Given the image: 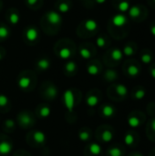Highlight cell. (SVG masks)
<instances>
[{"mask_svg":"<svg viewBox=\"0 0 155 156\" xmlns=\"http://www.w3.org/2000/svg\"><path fill=\"white\" fill-rule=\"evenodd\" d=\"M62 21L63 19L61 14L56 10H48L43 15L40 26L47 35L52 36L58 34V32L60 30Z\"/></svg>","mask_w":155,"mask_h":156,"instance_id":"1","label":"cell"},{"mask_svg":"<svg viewBox=\"0 0 155 156\" xmlns=\"http://www.w3.org/2000/svg\"><path fill=\"white\" fill-rule=\"evenodd\" d=\"M76 50L77 48L75 43L69 38H62L58 40L54 46V52L57 57L66 61L71 59L74 57Z\"/></svg>","mask_w":155,"mask_h":156,"instance_id":"2","label":"cell"},{"mask_svg":"<svg viewBox=\"0 0 155 156\" xmlns=\"http://www.w3.org/2000/svg\"><path fill=\"white\" fill-rule=\"evenodd\" d=\"M37 84V75L32 70H23L16 78V85L18 89L24 92L32 91Z\"/></svg>","mask_w":155,"mask_h":156,"instance_id":"3","label":"cell"},{"mask_svg":"<svg viewBox=\"0 0 155 156\" xmlns=\"http://www.w3.org/2000/svg\"><path fill=\"white\" fill-rule=\"evenodd\" d=\"M81 99V93L77 89L66 90L62 96V101L65 109L67 110V114H74L75 108L78 106Z\"/></svg>","mask_w":155,"mask_h":156,"instance_id":"4","label":"cell"},{"mask_svg":"<svg viewBox=\"0 0 155 156\" xmlns=\"http://www.w3.org/2000/svg\"><path fill=\"white\" fill-rule=\"evenodd\" d=\"M99 24L93 18H87L83 20L77 28V35L79 37H90L98 31Z\"/></svg>","mask_w":155,"mask_h":156,"instance_id":"5","label":"cell"},{"mask_svg":"<svg viewBox=\"0 0 155 156\" xmlns=\"http://www.w3.org/2000/svg\"><path fill=\"white\" fill-rule=\"evenodd\" d=\"M16 122L22 130H31L36 123V115L27 110L21 111L16 117Z\"/></svg>","mask_w":155,"mask_h":156,"instance_id":"6","label":"cell"},{"mask_svg":"<svg viewBox=\"0 0 155 156\" xmlns=\"http://www.w3.org/2000/svg\"><path fill=\"white\" fill-rule=\"evenodd\" d=\"M26 141L33 148H42L47 144V135L41 130H30L26 134Z\"/></svg>","mask_w":155,"mask_h":156,"instance_id":"7","label":"cell"},{"mask_svg":"<svg viewBox=\"0 0 155 156\" xmlns=\"http://www.w3.org/2000/svg\"><path fill=\"white\" fill-rule=\"evenodd\" d=\"M40 97L47 101H53L58 96V87L50 80L43 82L39 89Z\"/></svg>","mask_w":155,"mask_h":156,"instance_id":"8","label":"cell"},{"mask_svg":"<svg viewBox=\"0 0 155 156\" xmlns=\"http://www.w3.org/2000/svg\"><path fill=\"white\" fill-rule=\"evenodd\" d=\"M96 139L99 143L101 144H109L114 138L113 129L109 125H101L99 126L95 133Z\"/></svg>","mask_w":155,"mask_h":156,"instance_id":"9","label":"cell"},{"mask_svg":"<svg viewBox=\"0 0 155 156\" xmlns=\"http://www.w3.org/2000/svg\"><path fill=\"white\" fill-rule=\"evenodd\" d=\"M23 39L27 45H36L39 40V31L35 26H27L23 31Z\"/></svg>","mask_w":155,"mask_h":156,"instance_id":"10","label":"cell"},{"mask_svg":"<svg viewBox=\"0 0 155 156\" xmlns=\"http://www.w3.org/2000/svg\"><path fill=\"white\" fill-rule=\"evenodd\" d=\"M14 144L5 133H0V156H8L13 151Z\"/></svg>","mask_w":155,"mask_h":156,"instance_id":"11","label":"cell"},{"mask_svg":"<svg viewBox=\"0 0 155 156\" xmlns=\"http://www.w3.org/2000/svg\"><path fill=\"white\" fill-rule=\"evenodd\" d=\"M78 51L79 56L85 60H90L95 55V48L91 43H82L79 46Z\"/></svg>","mask_w":155,"mask_h":156,"instance_id":"12","label":"cell"},{"mask_svg":"<svg viewBox=\"0 0 155 156\" xmlns=\"http://www.w3.org/2000/svg\"><path fill=\"white\" fill-rule=\"evenodd\" d=\"M100 99H101V94L99 90H95V89L90 90L86 95V99H85L86 105L91 109L95 108L100 102Z\"/></svg>","mask_w":155,"mask_h":156,"instance_id":"13","label":"cell"},{"mask_svg":"<svg viewBox=\"0 0 155 156\" xmlns=\"http://www.w3.org/2000/svg\"><path fill=\"white\" fill-rule=\"evenodd\" d=\"M103 150L99 143L90 142L84 149V156H102Z\"/></svg>","mask_w":155,"mask_h":156,"instance_id":"14","label":"cell"},{"mask_svg":"<svg viewBox=\"0 0 155 156\" xmlns=\"http://www.w3.org/2000/svg\"><path fill=\"white\" fill-rule=\"evenodd\" d=\"M109 94L111 98L123 99L128 95V88L124 84H115L110 89Z\"/></svg>","mask_w":155,"mask_h":156,"instance_id":"15","label":"cell"},{"mask_svg":"<svg viewBox=\"0 0 155 156\" xmlns=\"http://www.w3.org/2000/svg\"><path fill=\"white\" fill-rule=\"evenodd\" d=\"M51 67V60L47 56H42L38 58L35 62V69L36 71L38 73H43L48 70Z\"/></svg>","mask_w":155,"mask_h":156,"instance_id":"16","label":"cell"},{"mask_svg":"<svg viewBox=\"0 0 155 156\" xmlns=\"http://www.w3.org/2000/svg\"><path fill=\"white\" fill-rule=\"evenodd\" d=\"M51 112H52L51 107L48 103H40L36 107L35 115L39 119L44 120L51 115Z\"/></svg>","mask_w":155,"mask_h":156,"instance_id":"17","label":"cell"},{"mask_svg":"<svg viewBox=\"0 0 155 156\" xmlns=\"http://www.w3.org/2000/svg\"><path fill=\"white\" fill-rule=\"evenodd\" d=\"M86 69H87V72H88L89 75H90V76H98V75H100L101 73L102 67H101V64L98 60L90 59V62L87 64Z\"/></svg>","mask_w":155,"mask_h":156,"instance_id":"18","label":"cell"},{"mask_svg":"<svg viewBox=\"0 0 155 156\" xmlns=\"http://www.w3.org/2000/svg\"><path fill=\"white\" fill-rule=\"evenodd\" d=\"M5 19L10 25H17L21 19L19 11L15 7L9 8L5 14Z\"/></svg>","mask_w":155,"mask_h":156,"instance_id":"19","label":"cell"},{"mask_svg":"<svg viewBox=\"0 0 155 156\" xmlns=\"http://www.w3.org/2000/svg\"><path fill=\"white\" fill-rule=\"evenodd\" d=\"M127 23H128V17L123 13H118L114 15L111 20V24L112 25L113 27L116 28H122L124 26H126Z\"/></svg>","mask_w":155,"mask_h":156,"instance_id":"20","label":"cell"},{"mask_svg":"<svg viewBox=\"0 0 155 156\" xmlns=\"http://www.w3.org/2000/svg\"><path fill=\"white\" fill-rule=\"evenodd\" d=\"M63 72L67 77H74L77 72H78V65L76 63V61L69 59L67 60V62L64 64L63 67Z\"/></svg>","mask_w":155,"mask_h":156,"instance_id":"21","label":"cell"},{"mask_svg":"<svg viewBox=\"0 0 155 156\" xmlns=\"http://www.w3.org/2000/svg\"><path fill=\"white\" fill-rule=\"evenodd\" d=\"M100 115L105 119H110L112 118L116 114V109L113 105L111 104H103L100 108Z\"/></svg>","mask_w":155,"mask_h":156,"instance_id":"22","label":"cell"},{"mask_svg":"<svg viewBox=\"0 0 155 156\" xmlns=\"http://www.w3.org/2000/svg\"><path fill=\"white\" fill-rule=\"evenodd\" d=\"M71 6L72 4L70 0H57L55 4L56 11H58L61 15L69 13L71 9Z\"/></svg>","mask_w":155,"mask_h":156,"instance_id":"23","label":"cell"},{"mask_svg":"<svg viewBox=\"0 0 155 156\" xmlns=\"http://www.w3.org/2000/svg\"><path fill=\"white\" fill-rule=\"evenodd\" d=\"M78 137H79V140L82 143H85V144L90 143L92 138L91 130L89 127H82L78 132Z\"/></svg>","mask_w":155,"mask_h":156,"instance_id":"24","label":"cell"},{"mask_svg":"<svg viewBox=\"0 0 155 156\" xmlns=\"http://www.w3.org/2000/svg\"><path fill=\"white\" fill-rule=\"evenodd\" d=\"M12 103L10 99L3 93H0V113H6L11 110Z\"/></svg>","mask_w":155,"mask_h":156,"instance_id":"25","label":"cell"},{"mask_svg":"<svg viewBox=\"0 0 155 156\" xmlns=\"http://www.w3.org/2000/svg\"><path fill=\"white\" fill-rule=\"evenodd\" d=\"M16 122L15 120L8 118L5 119L3 123H2V130L5 134H9V133H13L16 131Z\"/></svg>","mask_w":155,"mask_h":156,"instance_id":"26","label":"cell"},{"mask_svg":"<svg viewBox=\"0 0 155 156\" xmlns=\"http://www.w3.org/2000/svg\"><path fill=\"white\" fill-rule=\"evenodd\" d=\"M110 59H111L114 62H119L123 58V53L122 50L119 48H114L111 50H110L109 53Z\"/></svg>","mask_w":155,"mask_h":156,"instance_id":"27","label":"cell"},{"mask_svg":"<svg viewBox=\"0 0 155 156\" xmlns=\"http://www.w3.org/2000/svg\"><path fill=\"white\" fill-rule=\"evenodd\" d=\"M10 34H11V31H10L9 27L5 23L0 22V42L7 39L10 37Z\"/></svg>","mask_w":155,"mask_h":156,"instance_id":"28","label":"cell"},{"mask_svg":"<svg viewBox=\"0 0 155 156\" xmlns=\"http://www.w3.org/2000/svg\"><path fill=\"white\" fill-rule=\"evenodd\" d=\"M103 78H104V80L106 81L112 82V81H115L118 79V73H117L116 70H114L112 69H109L103 73Z\"/></svg>","mask_w":155,"mask_h":156,"instance_id":"29","label":"cell"},{"mask_svg":"<svg viewBox=\"0 0 155 156\" xmlns=\"http://www.w3.org/2000/svg\"><path fill=\"white\" fill-rule=\"evenodd\" d=\"M124 151L119 145H113L107 150V156H123Z\"/></svg>","mask_w":155,"mask_h":156,"instance_id":"30","label":"cell"},{"mask_svg":"<svg viewBox=\"0 0 155 156\" xmlns=\"http://www.w3.org/2000/svg\"><path fill=\"white\" fill-rule=\"evenodd\" d=\"M127 123L131 128H138V127H140L142 121L137 115L131 114L127 119Z\"/></svg>","mask_w":155,"mask_h":156,"instance_id":"31","label":"cell"},{"mask_svg":"<svg viewBox=\"0 0 155 156\" xmlns=\"http://www.w3.org/2000/svg\"><path fill=\"white\" fill-rule=\"evenodd\" d=\"M109 45V40L105 35H100L96 38V46L100 48H105Z\"/></svg>","mask_w":155,"mask_h":156,"instance_id":"32","label":"cell"},{"mask_svg":"<svg viewBox=\"0 0 155 156\" xmlns=\"http://www.w3.org/2000/svg\"><path fill=\"white\" fill-rule=\"evenodd\" d=\"M126 72L127 74L130 76V77H137L139 74H140V68L137 66V65H134V64H131L127 67V69H126Z\"/></svg>","mask_w":155,"mask_h":156,"instance_id":"33","label":"cell"},{"mask_svg":"<svg viewBox=\"0 0 155 156\" xmlns=\"http://www.w3.org/2000/svg\"><path fill=\"white\" fill-rule=\"evenodd\" d=\"M131 7L130 2L128 0H121L118 5H117V9L121 12V13H125L128 12L129 8Z\"/></svg>","mask_w":155,"mask_h":156,"instance_id":"34","label":"cell"},{"mask_svg":"<svg viewBox=\"0 0 155 156\" xmlns=\"http://www.w3.org/2000/svg\"><path fill=\"white\" fill-rule=\"evenodd\" d=\"M129 12V16L132 18H137L141 16V13H142V10H141V7L139 5H132L129 8L128 10Z\"/></svg>","mask_w":155,"mask_h":156,"instance_id":"35","label":"cell"},{"mask_svg":"<svg viewBox=\"0 0 155 156\" xmlns=\"http://www.w3.org/2000/svg\"><path fill=\"white\" fill-rule=\"evenodd\" d=\"M124 144L128 146H132L135 144V136L132 133H127L123 138Z\"/></svg>","mask_w":155,"mask_h":156,"instance_id":"36","label":"cell"},{"mask_svg":"<svg viewBox=\"0 0 155 156\" xmlns=\"http://www.w3.org/2000/svg\"><path fill=\"white\" fill-rule=\"evenodd\" d=\"M26 4L29 8L36 10V9L40 8L42 0H26Z\"/></svg>","mask_w":155,"mask_h":156,"instance_id":"37","label":"cell"},{"mask_svg":"<svg viewBox=\"0 0 155 156\" xmlns=\"http://www.w3.org/2000/svg\"><path fill=\"white\" fill-rule=\"evenodd\" d=\"M135 52V49L131 45V44H127L123 47V49H122V53H123V56H126V57H131L134 54Z\"/></svg>","mask_w":155,"mask_h":156,"instance_id":"38","label":"cell"},{"mask_svg":"<svg viewBox=\"0 0 155 156\" xmlns=\"http://www.w3.org/2000/svg\"><path fill=\"white\" fill-rule=\"evenodd\" d=\"M145 96H146V91L144 89H138L133 93V98L137 101H141V100L144 99Z\"/></svg>","mask_w":155,"mask_h":156,"instance_id":"39","label":"cell"},{"mask_svg":"<svg viewBox=\"0 0 155 156\" xmlns=\"http://www.w3.org/2000/svg\"><path fill=\"white\" fill-rule=\"evenodd\" d=\"M141 60H142L143 63L148 65V64H150V63L152 62V60H153V56H152V54H150V53H148V52H144V53H143L142 56H141Z\"/></svg>","mask_w":155,"mask_h":156,"instance_id":"40","label":"cell"},{"mask_svg":"<svg viewBox=\"0 0 155 156\" xmlns=\"http://www.w3.org/2000/svg\"><path fill=\"white\" fill-rule=\"evenodd\" d=\"M13 156H31V154L26 150H16L14 152Z\"/></svg>","mask_w":155,"mask_h":156,"instance_id":"41","label":"cell"},{"mask_svg":"<svg viewBox=\"0 0 155 156\" xmlns=\"http://www.w3.org/2000/svg\"><path fill=\"white\" fill-rule=\"evenodd\" d=\"M5 56V49L0 46V61L4 59Z\"/></svg>","mask_w":155,"mask_h":156,"instance_id":"42","label":"cell"},{"mask_svg":"<svg viewBox=\"0 0 155 156\" xmlns=\"http://www.w3.org/2000/svg\"><path fill=\"white\" fill-rule=\"evenodd\" d=\"M93 2L97 5H103L107 2V0H93Z\"/></svg>","mask_w":155,"mask_h":156,"instance_id":"43","label":"cell"},{"mask_svg":"<svg viewBox=\"0 0 155 156\" xmlns=\"http://www.w3.org/2000/svg\"><path fill=\"white\" fill-rule=\"evenodd\" d=\"M150 32H151V34H152L153 37H155V24L151 26V27H150Z\"/></svg>","mask_w":155,"mask_h":156,"instance_id":"44","label":"cell"},{"mask_svg":"<svg viewBox=\"0 0 155 156\" xmlns=\"http://www.w3.org/2000/svg\"><path fill=\"white\" fill-rule=\"evenodd\" d=\"M150 74H151L152 78L155 80V67L154 68H152V69H150Z\"/></svg>","mask_w":155,"mask_h":156,"instance_id":"45","label":"cell"},{"mask_svg":"<svg viewBox=\"0 0 155 156\" xmlns=\"http://www.w3.org/2000/svg\"><path fill=\"white\" fill-rule=\"evenodd\" d=\"M151 129L153 133H155V119H153L151 122Z\"/></svg>","mask_w":155,"mask_h":156,"instance_id":"46","label":"cell"},{"mask_svg":"<svg viewBox=\"0 0 155 156\" xmlns=\"http://www.w3.org/2000/svg\"><path fill=\"white\" fill-rule=\"evenodd\" d=\"M132 156H143V154H139V153H137V154H132Z\"/></svg>","mask_w":155,"mask_h":156,"instance_id":"47","label":"cell"},{"mask_svg":"<svg viewBox=\"0 0 155 156\" xmlns=\"http://www.w3.org/2000/svg\"><path fill=\"white\" fill-rule=\"evenodd\" d=\"M2 7H3V3H2V0H0V11L2 10Z\"/></svg>","mask_w":155,"mask_h":156,"instance_id":"48","label":"cell"},{"mask_svg":"<svg viewBox=\"0 0 155 156\" xmlns=\"http://www.w3.org/2000/svg\"><path fill=\"white\" fill-rule=\"evenodd\" d=\"M79 1H85V0H79Z\"/></svg>","mask_w":155,"mask_h":156,"instance_id":"49","label":"cell"},{"mask_svg":"<svg viewBox=\"0 0 155 156\" xmlns=\"http://www.w3.org/2000/svg\"><path fill=\"white\" fill-rule=\"evenodd\" d=\"M153 2H154V3H155V0H153Z\"/></svg>","mask_w":155,"mask_h":156,"instance_id":"50","label":"cell"}]
</instances>
